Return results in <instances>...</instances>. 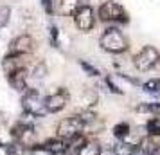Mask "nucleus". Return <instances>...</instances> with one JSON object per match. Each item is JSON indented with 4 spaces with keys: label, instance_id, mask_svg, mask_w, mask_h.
Segmentation results:
<instances>
[{
    "label": "nucleus",
    "instance_id": "3",
    "mask_svg": "<svg viewBox=\"0 0 160 155\" xmlns=\"http://www.w3.org/2000/svg\"><path fill=\"white\" fill-rule=\"evenodd\" d=\"M23 112L32 117H43L47 114L45 108V96H42L38 90H25L22 96Z\"/></svg>",
    "mask_w": 160,
    "mask_h": 155
},
{
    "label": "nucleus",
    "instance_id": "21",
    "mask_svg": "<svg viewBox=\"0 0 160 155\" xmlns=\"http://www.w3.org/2000/svg\"><path fill=\"white\" fill-rule=\"evenodd\" d=\"M9 20H11V8L4 4V6H0V29L6 27L9 23Z\"/></svg>",
    "mask_w": 160,
    "mask_h": 155
},
{
    "label": "nucleus",
    "instance_id": "2",
    "mask_svg": "<svg viewBox=\"0 0 160 155\" xmlns=\"http://www.w3.org/2000/svg\"><path fill=\"white\" fill-rule=\"evenodd\" d=\"M95 15L104 23H128L130 22V16L126 13V9L117 0H104L101 6L97 8Z\"/></svg>",
    "mask_w": 160,
    "mask_h": 155
},
{
    "label": "nucleus",
    "instance_id": "8",
    "mask_svg": "<svg viewBox=\"0 0 160 155\" xmlns=\"http://www.w3.org/2000/svg\"><path fill=\"white\" fill-rule=\"evenodd\" d=\"M68 103V92L65 89H58L49 96H45V108L47 114H58L67 106Z\"/></svg>",
    "mask_w": 160,
    "mask_h": 155
},
{
    "label": "nucleus",
    "instance_id": "4",
    "mask_svg": "<svg viewBox=\"0 0 160 155\" xmlns=\"http://www.w3.org/2000/svg\"><path fill=\"white\" fill-rule=\"evenodd\" d=\"M160 61V51L153 45H144L140 51L133 56V67L140 70V72H146V70H151L153 67Z\"/></svg>",
    "mask_w": 160,
    "mask_h": 155
},
{
    "label": "nucleus",
    "instance_id": "15",
    "mask_svg": "<svg viewBox=\"0 0 160 155\" xmlns=\"http://www.w3.org/2000/svg\"><path fill=\"white\" fill-rule=\"evenodd\" d=\"M78 155H101V146L95 141H87L83 146L78 150Z\"/></svg>",
    "mask_w": 160,
    "mask_h": 155
},
{
    "label": "nucleus",
    "instance_id": "17",
    "mask_svg": "<svg viewBox=\"0 0 160 155\" xmlns=\"http://www.w3.org/2000/svg\"><path fill=\"white\" fill-rule=\"evenodd\" d=\"M131 132V128L128 123H117L115 126H113V135H115L119 141H124L128 135H130Z\"/></svg>",
    "mask_w": 160,
    "mask_h": 155
},
{
    "label": "nucleus",
    "instance_id": "14",
    "mask_svg": "<svg viewBox=\"0 0 160 155\" xmlns=\"http://www.w3.org/2000/svg\"><path fill=\"white\" fill-rule=\"evenodd\" d=\"M138 148H140V150H144L148 155H151V153H155V152L160 148V144L157 142L155 137H149V135H148V137H144V139H140Z\"/></svg>",
    "mask_w": 160,
    "mask_h": 155
},
{
    "label": "nucleus",
    "instance_id": "25",
    "mask_svg": "<svg viewBox=\"0 0 160 155\" xmlns=\"http://www.w3.org/2000/svg\"><path fill=\"white\" fill-rule=\"evenodd\" d=\"M81 67H83L87 72H90V76H99V70H97L95 67H92L90 63H87V61H81Z\"/></svg>",
    "mask_w": 160,
    "mask_h": 155
},
{
    "label": "nucleus",
    "instance_id": "22",
    "mask_svg": "<svg viewBox=\"0 0 160 155\" xmlns=\"http://www.w3.org/2000/svg\"><path fill=\"white\" fill-rule=\"evenodd\" d=\"M146 92H160V78H153L142 85Z\"/></svg>",
    "mask_w": 160,
    "mask_h": 155
},
{
    "label": "nucleus",
    "instance_id": "23",
    "mask_svg": "<svg viewBox=\"0 0 160 155\" xmlns=\"http://www.w3.org/2000/svg\"><path fill=\"white\" fill-rule=\"evenodd\" d=\"M42 8L45 9L47 15H52L54 13V2L52 0H42Z\"/></svg>",
    "mask_w": 160,
    "mask_h": 155
},
{
    "label": "nucleus",
    "instance_id": "10",
    "mask_svg": "<svg viewBox=\"0 0 160 155\" xmlns=\"http://www.w3.org/2000/svg\"><path fill=\"white\" fill-rule=\"evenodd\" d=\"M45 148V152L51 155H63L68 152V146H67V141L59 139V137H52V139H47L45 144H42Z\"/></svg>",
    "mask_w": 160,
    "mask_h": 155
},
{
    "label": "nucleus",
    "instance_id": "16",
    "mask_svg": "<svg viewBox=\"0 0 160 155\" xmlns=\"http://www.w3.org/2000/svg\"><path fill=\"white\" fill-rule=\"evenodd\" d=\"M135 148H137L135 144H130V142H126V141H121V142H117L112 150H113V155H133Z\"/></svg>",
    "mask_w": 160,
    "mask_h": 155
},
{
    "label": "nucleus",
    "instance_id": "1",
    "mask_svg": "<svg viewBox=\"0 0 160 155\" xmlns=\"http://www.w3.org/2000/svg\"><path fill=\"white\" fill-rule=\"evenodd\" d=\"M99 45L102 51L110 52V54H122L128 51L130 42L119 27H108L102 31L101 38H99Z\"/></svg>",
    "mask_w": 160,
    "mask_h": 155
},
{
    "label": "nucleus",
    "instance_id": "19",
    "mask_svg": "<svg viewBox=\"0 0 160 155\" xmlns=\"http://www.w3.org/2000/svg\"><path fill=\"white\" fill-rule=\"evenodd\" d=\"M31 78H34V80H42L47 76V65H45V61H38L36 65L32 67V70L29 72Z\"/></svg>",
    "mask_w": 160,
    "mask_h": 155
},
{
    "label": "nucleus",
    "instance_id": "27",
    "mask_svg": "<svg viewBox=\"0 0 160 155\" xmlns=\"http://www.w3.org/2000/svg\"><path fill=\"white\" fill-rule=\"evenodd\" d=\"M151 155H160V148L157 150V152H155V153H151Z\"/></svg>",
    "mask_w": 160,
    "mask_h": 155
},
{
    "label": "nucleus",
    "instance_id": "13",
    "mask_svg": "<svg viewBox=\"0 0 160 155\" xmlns=\"http://www.w3.org/2000/svg\"><path fill=\"white\" fill-rule=\"evenodd\" d=\"M137 112L149 114L151 117H160V103L158 101H153V103H140L137 106Z\"/></svg>",
    "mask_w": 160,
    "mask_h": 155
},
{
    "label": "nucleus",
    "instance_id": "7",
    "mask_svg": "<svg viewBox=\"0 0 160 155\" xmlns=\"http://www.w3.org/2000/svg\"><path fill=\"white\" fill-rule=\"evenodd\" d=\"M32 51H34V38L27 34V33H22V34L15 36L9 42L8 54H11V56H25V54H29Z\"/></svg>",
    "mask_w": 160,
    "mask_h": 155
},
{
    "label": "nucleus",
    "instance_id": "24",
    "mask_svg": "<svg viewBox=\"0 0 160 155\" xmlns=\"http://www.w3.org/2000/svg\"><path fill=\"white\" fill-rule=\"evenodd\" d=\"M58 33H59L58 27L52 23V25H51V44L54 45V47H58Z\"/></svg>",
    "mask_w": 160,
    "mask_h": 155
},
{
    "label": "nucleus",
    "instance_id": "6",
    "mask_svg": "<svg viewBox=\"0 0 160 155\" xmlns=\"http://www.w3.org/2000/svg\"><path fill=\"white\" fill-rule=\"evenodd\" d=\"M95 18H97V15H95L94 8L90 4H81L78 11L74 13V23L81 33H88V31L94 29Z\"/></svg>",
    "mask_w": 160,
    "mask_h": 155
},
{
    "label": "nucleus",
    "instance_id": "26",
    "mask_svg": "<svg viewBox=\"0 0 160 155\" xmlns=\"http://www.w3.org/2000/svg\"><path fill=\"white\" fill-rule=\"evenodd\" d=\"M133 155H148V153H146V152H144V150H140V148H135V152H133Z\"/></svg>",
    "mask_w": 160,
    "mask_h": 155
},
{
    "label": "nucleus",
    "instance_id": "20",
    "mask_svg": "<svg viewBox=\"0 0 160 155\" xmlns=\"http://www.w3.org/2000/svg\"><path fill=\"white\" fill-rule=\"evenodd\" d=\"M0 155H22V146L2 144V142H0Z\"/></svg>",
    "mask_w": 160,
    "mask_h": 155
},
{
    "label": "nucleus",
    "instance_id": "12",
    "mask_svg": "<svg viewBox=\"0 0 160 155\" xmlns=\"http://www.w3.org/2000/svg\"><path fill=\"white\" fill-rule=\"evenodd\" d=\"M22 56H11V54H8L6 58L2 59V70L6 72V76H9V74H13L15 70H18L22 65Z\"/></svg>",
    "mask_w": 160,
    "mask_h": 155
},
{
    "label": "nucleus",
    "instance_id": "11",
    "mask_svg": "<svg viewBox=\"0 0 160 155\" xmlns=\"http://www.w3.org/2000/svg\"><path fill=\"white\" fill-rule=\"evenodd\" d=\"M81 6V0H56L54 8L61 16H74V13L78 11Z\"/></svg>",
    "mask_w": 160,
    "mask_h": 155
},
{
    "label": "nucleus",
    "instance_id": "9",
    "mask_svg": "<svg viewBox=\"0 0 160 155\" xmlns=\"http://www.w3.org/2000/svg\"><path fill=\"white\" fill-rule=\"evenodd\" d=\"M27 80H29V70L27 67H20L18 70L8 76V81L11 85V89L18 90V92H25L27 89Z\"/></svg>",
    "mask_w": 160,
    "mask_h": 155
},
{
    "label": "nucleus",
    "instance_id": "18",
    "mask_svg": "<svg viewBox=\"0 0 160 155\" xmlns=\"http://www.w3.org/2000/svg\"><path fill=\"white\" fill-rule=\"evenodd\" d=\"M146 130H148V135L149 137H158L160 135V117H151L146 125Z\"/></svg>",
    "mask_w": 160,
    "mask_h": 155
},
{
    "label": "nucleus",
    "instance_id": "5",
    "mask_svg": "<svg viewBox=\"0 0 160 155\" xmlns=\"http://www.w3.org/2000/svg\"><path fill=\"white\" fill-rule=\"evenodd\" d=\"M83 130H85V126L81 123L79 116L78 114L76 116H68V117L61 119L59 125L56 126V137H59V139H63V141H70L76 135L83 133Z\"/></svg>",
    "mask_w": 160,
    "mask_h": 155
}]
</instances>
